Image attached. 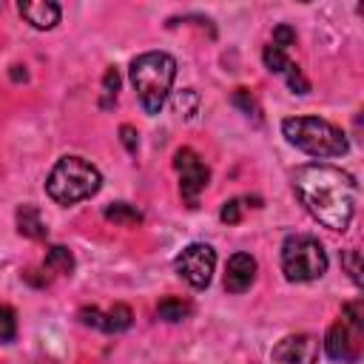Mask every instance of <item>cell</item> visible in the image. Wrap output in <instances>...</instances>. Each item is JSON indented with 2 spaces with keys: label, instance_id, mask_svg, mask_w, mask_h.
Wrapping results in <instances>:
<instances>
[{
  "label": "cell",
  "instance_id": "22",
  "mask_svg": "<svg viewBox=\"0 0 364 364\" xmlns=\"http://www.w3.org/2000/svg\"><path fill=\"white\" fill-rule=\"evenodd\" d=\"M233 105H239V108H242L247 117L253 114V117L259 119V108H256V100L250 97V91H247V88H236V91H233Z\"/></svg>",
  "mask_w": 364,
  "mask_h": 364
},
{
  "label": "cell",
  "instance_id": "8",
  "mask_svg": "<svg viewBox=\"0 0 364 364\" xmlns=\"http://www.w3.org/2000/svg\"><path fill=\"white\" fill-rule=\"evenodd\" d=\"M173 168H176V173H179V193H182V199H185L191 208H196L199 193H202V191L208 188V182H210L208 165L202 162V156H199L193 148H179V151L173 154Z\"/></svg>",
  "mask_w": 364,
  "mask_h": 364
},
{
  "label": "cell",
  "instance_id": "15",
  "mask_svg": "<svg viewBox=\"0 0 364 364\" xmlns=\"http://www.w3.org/2000/svg\"><path fill=\"white\" fill-rule=\"evenodd\" d=\"M105 219L114 225H139L142 222V210H136L128 202H111L105 208Z\"/></svg>",
  "mask_w": 364,
  "mask_h": 364
},
{
  "label": "cell",
  "instance_id": "14",
  "mask_svg": "<svg viewBox=\"0 0 364 364\" xmlns=\"http://www.w3.org/2000/svg\"><path fill=\"white\" fill-rule=\"evenodd\" d=\"M43 267L51 270V273H71V270H74V256H71L68 247H63V245H51L48 253H46Z\"/></svg>",
  "mask_w": 364,
  "mask_h": 364
},
{
  "label": "cell",
  "instance_id": "7",
  "mask_svg": "<svg viewBox=\"0 0 364 364\" xmlns=\"http://www.w3.org/2000/svg\"><path fill=\"white\" fill-rule=\"evenodd\" d=\"M173 267H176V273H179L193 290H202V287H208L210 279H213L216 253H213L210 245L193 242V245H188V247L173 259Z\"/></svg>",
  "mask_w": 364,
  "mask_h": 364
},
{
  "label": "cell",
  "instance_id": "6",
  "mask_svg": "<svg viewBox=\"0 0 364 364\" xmlns=\"http://www.w3.org/2000/svg\"><path fill=\"white\" fill-rule=\"evenodd\" d=\"M361 336H364V310L361 301H350L336 324H330L324 336V353L333 361L353 364L361 355Z\"/></svg>",
  "mask_w": 364,
  "mask_h": 364
},
{
  "label": "cell",
  "instance_id": "16",
  "mask_svg": "<svg viewBox=\"0 0 364 364\" xmlns=\"http://www.w3.org/2000/svg\"><path fill=\"white\" fill-rule=\"evenodd\" d=\"M188 313H191V304L182 301V299H162L156 304V316L162 321H182Z\"/></svg>",
  "mask_w": 364,
  "mask_h": 364
},
{
  "label": "cell",
  "instance_id": "24",
  "mask_svg": "<svg viewBox=\"0 0 364 364\" xmlns=\"http://www.w3.org/2000/svg\"><path fill=\"white\" fill-rule=\"evenodd\" d=\"M219 219L228 222V225H236L242 219V199H228L219 210Z\"/></svg>",
  "mask_w": 364,
  "mask_h": 364
},
{
  "label": "cell",
  "instance_id": "17",
  "mask_svg": "<svg viewBox=\"0 0 364 364\" xmlns=\"http://www.w3.org/2000/svg\"><path fill=\"white\" fill-rule=\"evenodd\" d=\"M262 60H264V68H267V71H276V74H284V68L290 65L287 54H284L282 48H276L273 43H270V46H264V51H262Z\"/></svg>",
  "mask_w": 364,
  "mask_h": 364
},
{
  "label": "cell",
  "instance_id": "25",
  "mask_svg": "<svg viewBox=\"0 0 364 364\" xmlns=\"http://www.w3.org/2000/svg\"><path fill=\"white\" fill-rule=\"evenodd\" d=\"M119 139H122V145H125L128 154H136L139 136H136V128H134V125H122V128H119Z\"/></svg>",
  "mask_w": 364,
  "mask_h": 364
},
{
  "label": "cell",
  "instance_id": "1",
  "mask_svg": "<svg viewBox=\"0 0 364 364\" xmlns=\"http://www.w3.org/2000/svg\"><path fill=\"white\" fill-rule=\"evenodd\" d=\"M293 191L304 210L330 230H347L355 213L358 185L355 179L327 162H310L296 168Z\"/></svg>",
  "mask_w": 364,
  "mask_h": 364
},
{
  "label": "cell",
  "instance_id": "9",
  "mask_svg": "<svg viewBox=\"0 0 364 364\" xmlns=\"http://www.w3.org/2000/svg\"><path fill=\"white\" fill-rule=\"evenodd\" d=\"M318 338L310 333H290L270 350V364H316Z\"/></svg>",
  "mask_w": 364,
  "mask_h": 364
},
{
  "label": "cell",
  "instance_id": "2",
  "mask_svg": "<svg viewBox=\"0 0 364 364\" xmlns=\"http://www.w3.org/2000/svg\"><path fill=\"white\" fill-rule=\"evenodd\" d=\"M176 80V60L165 51H145L131 60V82L145 114H159Z\"/></svg>",
  "mask_w": 364,
  "mask_h": 364
},
{
  "label": "cell",
  "instance_id": "19",
  "mask_svg": "<svg viewBox=\"0 0 364 364\" xmlns=\"http://www.w3.org/2000/svg\"><path fill=\"white\" fill-rule=\"evenodd\" d=\"M17 336V313L9 304H0V341H14Z\"/></svg>",
  "mask_w": 364,
  "mask_h": 364
},
{
  "label": "cell",
  "instance_id": "23",
  "mask_svg": "<svg viewBox=\"0 0 364 364\" xmlns=\"http://www.w3.org/2000/svg\"><path fill=\"white\" fill-rule=\"evenodd\" d=\"M293 43H296V28H290L287 23H282V26L273 28V46H276V48L284 51V48L293 46Z\"/></svg>",
  "mask_w": 364,
  "mask_h": 364
},
{
  "label": "cell",
  "instance_id": "10",
  "mask_svg": "<svg viewBox=\"0 0 364 364\" xmlns=\"http://www.w3.org/2000/svg\"><path fill=\"white\" fill-rule=\"evenodd\" d=\"M77 318L85 324V327H94V330H102V333H122L131 327L134 321V313L128 304H114L111 310H97V307H82L77 313Z\"/></svg>",
  "mask_w": 364,
  "mask_h": 364
},
{
  "label": "cell",
  "instance_id": "3",
  "mask_svg": "<svg viewBox=\"0 0 364 364\" xmlns=\"http://www.w3.org/2000/svg\"><path fill=\"white\" fill-rule=\"evenodd\" d=\"M282 134L290 145L299 151L327 159V156H344L350 151V142L344 131L321 117H287L282 122Z\"/></svg>",
  "mask_w": 364,
  "mask_h": 364
},
{
  "label": "cell",
  "instance_id": "13",
  "mask_svg": "<svg viewBox=\"0 0 364 364\" xmlns=\"http://www.w3.org/2000/svg\"><path fill=\"white\" fill-rule=\"evenodd\" d=\"M17 230H20V236L37 239V242L48 236V228H46V222H43V216L34 205H20L17 208Z\"/></svg>",
  "mask_w": 364,
  "mask_h": 364
},
{
  "label": "cell",
  "instance_id": "4",
  "mask_svg": "<svg viewBox=\"0 0 364 364\" xmlns=\"http://www.w3.org/2000/svg\"><path fill=\"white\" fill-rule=\"evenodd\" d=\"M100 188H102L100 171L82 156L57 159V165L51 168V173L46 179V193L57 205H77L82 199H91Z\"/></svg>",
  "mask_w": 364,
  "mask_h": 364
},
{
  "label": "cell",
  "instance_id": "21",
  "mask_svg": "<svg viewBox=\"0 0 364 364\" xmlns=\"http://www.w3.org/2000/svg\"><path fill=\"white\" fill-rule=\"evenodd\" d=\"M341 264L347 267L350 279H353L355 284H361V256H358V250H355V247H350V250H344V253H341Z\"/></svg>",
  "mask_w": 364,
  "mask_h": 364
},
{
  "label": "cell",
  "instance_id": "11",
  "mask_svg": "<svg viewBox=\"0 0 364 364\" xmlns=\"http://www.w3.org/2000/svg\"><path fill=\"white\" fill-rule=\"evenodd\" d=\"M256 279V259L250 253H233L225 267V290L245 293Z\"/></svg>",
  "mask_w": 364,
  "mask_h": 364
},
{
  "label": "cell",
  "instance_id": "26",
  "mask_svg": "<svg viewBox=\"0 0 364 364\" xmlns=\"http://www.w3.org/2000/svg\"><path fill=\"white\" fill-rule=\"evenodd\" d=\"M11 80H26V71H20V65H14V71H11Z\"/></svg>",
  "mask_w": 364,
  "mask_h": 364
},
{
  "label": "cell",
  "instance_id": "12",
  "mask_svg": "<svg viewBox=\"0 0 364 364\" xmlns=\"http://www.w3.org/2000/svg\"><path fill=\"white\" fill-rule=\"evenodd\" d=\"M20 14L34 26V28H54L60 23V6L51 0H37V3H20Z\"/></svg>",
  "mask_w": 364,
  "mask_h": 364
},
{
  "label": "cell",
  "instance_id": "20",
  "mask_svg": "<svg viewBox=\"0 0 364 364\" xmlns=\"http://www.w3.org/2000/svg\"><path fill=\"white\" fill-rule=\"evenodd\" d=\"M284 77H287V85H290L296 94H307V91H310V82H307V77L301 74V68H299L296 63H290V65L284 68Z\"/></svg>",
  "mask_w": 364,
  "mask_h": 364
},
{
  "label": "cell",
  "instance_id": "5",
  "mask_svg": "<svg viewBox=\"0 0 364 364\" xmlns=\"http://www.w3.org/2000/svg\"><path fill=\"white\" fill-rule=\"evenodd\" d=\"M327 270V250L316 236L296 233L282 242V273L287 282H313Z\"/></svg>",
  "mask_w": 364,
  "mask_h": 364
},
{
  "label": "cell",
  "instance_id": "18",
  "mask_svg": "<svg viewBox=\"0 0 364 364\" xmlns=\"http://www.w3.org/2000/svg\"><path fill=\"white\" fill-rule=\"evenodd\" d=\"M117 91H119V71L117 68H108L102 74V108H111L117 102Z\"/></svg>",
  "mask_w": 364,
  "mask_h": 364
}]
</instances>
